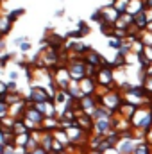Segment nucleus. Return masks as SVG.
<instances>
[{
    "mask_svg": "<svg viewBox=\"0 0 152 154\" xmlns=\"http://www.w3.org/2000/svg\"><path fill=\"white\" fill-rule=\"evenodd\" d=\"M136 23L141 27V25H145L147 23V14H143V13H140V14H136Z\"/></svg>",
    "mask_w": 152,
    "mask_h": 154,
    "instance_id": "nucleus-1",
    "label": "nucleus"
},
{
    "mask_svg": "<svg viewBox=\"0 0 152 154\" xmlns=\"http://www.w3.org/2000/svg\"><path fill=\"white\" fill-rule=\"evenodd\" d=\"M109 47H113L114 50H122V41L120 39H109Z\"/></svg>",
    "mask_w": 152,
    "mask_h": 154,
    "instance_id": "nucleus-2",
    "label": "nucleus"
},
{
    "mask_svg": "<svg viewBox=\"0 0 152 154\" xmlns=\"http://www.w3.org/2000/svg\"><path fill=\"white\" fill-rule=\"evenodd\" d=\"M27 115H31L32 122H41V115H39V111H34V109H31Z\"/></svg>",
    "mask_w": 152,
    "mask_h": 154,
    "instance_id": "nucleus-3",
    "label": "nucleus"
},
{
    "mask_svg": "<svg viewBox=\"0 0 152 154\" xmlns=\"http://www.w3.org/2000/svg\"><path fill=\"white\" fill-rule=\"evenodd\" d=\"M23 41H27V36H20V38H16V39H14V43H16V45L23 43Z\"/></svg>",
    "mask_w": 152,
    "mask_h": 154,
    "instance_id": "nucleus-4",
    "label": "nucleus"
},
{
    "mask_svg": "<svg viewBox=\"0 0 152 154\" xmlns=\"http://www.w3.org/2000/svg\"><path fill=\"white\" fill-rule=\"evenodd\" d=\"M136 154H147V147H138Z\"/></svg>",
    "mask_w": 152,
    "mask_h": 154,
    "instance_id": "nucleus-5",
    "label": "nucleus"
},
{
    "mask_svg": "<svg viewBox=\"0 0 152 154\" xmlns=\"http://www.w3.org/2000/svg\"><path fill=\"white\" fill-rule=\"evenodd\" d=\"M147 4H149V7H152V0H147Z\"/></svg>",
    "mask_w": 152,
    "mask_h": 154,
    "instance_id": "nucleus-6",
    "label": "nucleus"
}]
</instances>
